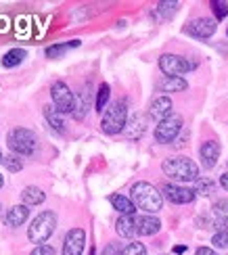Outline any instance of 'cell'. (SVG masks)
<instances>
[{
	"instance_id": "cell-1",
	"label": "cell",
	"mask_w": 228,
	"mask_h": 255,
	"mask_svg": "<svg viewBox=\"0 0 228 255\" xmlns=\"http://www.w3.org/2000/svg\"><path fill=\"white\" fill-rule=\"evenodd\" d=\"M161 169L176 182H197L199 180V167L189 157H170L161 163Z\"/></svg>"
},
{
	"instance_id": "cell-2",
	"label": "cell",
	"mask_w": 228,
	"mask_h": 255,
	"mask_svg": "<svg viewBox=\"0 0 228 255\" xmlns=\"http://www.w3.org/2000/svg\"><path fill=\"white\" fill-rule=\"evenodd\" d=\"M132 203L138 207V209H143L147 211V214H157V211L161 209V205H164V195L159 193V190L153 186V184H149V182H136L132 186Z\"/></svg>"
},
{
	"instance_id": "cell-3",
	"label": "cell",
	"mask_w": 228,
	"mask_h": 255,
	"mask_svg": "<svg viewBox=\"0 0 228 255\" xmlns=\"http://www.w3.org/2000/svg\"><path fill=\"white\" fill-rule=\"evenodd\" d=\"M126 126H128V103H126V99H119L105 109L101 128L105 134L113 136V134L124 132Z\"/></svg>"
},
{
	"instance_id": "cell-4",
	"label": "cell",
	"mask_w": 228,
	"mask_h": 255,
	"mask_svg": "<svg viewBox=\"0 0 228 255\" xmlns=\"http://www.w3.org/2000/svg\"><path fill=\"white\" fill-rule=\"evenodd\" d=\"M55 228H57V216L52 211H42V214H38L31 220V224L27 228V239L38 247L50 239Z\"/></svg>"
},
{
	"instance_id": "cell-5",
	"label": "cell",
	"mask_w": 228,
	"mask_h": 255,
	"mask_svg": "<svg viewBox=\"0 0 228 255\" xmlns=\"http://www.w3.org/2000/svg\"><path fill=\"white\" fill-rule=\"evenodd\" d=\"M6 144L17 155H31L38 148V138L27 128H13L6 136Z\"/></svg>"
},
{
	"instance_id": "cell-6",
	"label": "cell",
	"mask_w": 228,
	"mask_h": 255,
	"mask_svg": "<svg viewBox=\"0 0 228 255\" xmlns=\"http://www.w3.org/2000/svg\"><path fill=\"white\" fill-rule=\"evenodd\" d=\"M180 130H182V118L178 113H172L170 118L159 122V126L155 128V140L159 144H170V142L176 140Z\"/></svg>"
},
{
	"instance_id": "cell-7",
	"label": "cell",
	"mask_w": 228,
	"mask_h": 255,
	"mask_svg": "<svg viewBox=\"0 0 228 255\" xmlns=\"http://www.w3.org/2000/svg\"><path fill=\"white\" fill-rule=\"evenodd\" d=\"M50 97H52V105L61 111V113H73V103L75 97L69 90V86L65 82H55L50 88Z\"/></svg>"
},
{
	"instance_id": "cell-8",
	"label": "cell",
	"mask_w": 228,
	"mask_h": 255,
	"mask_svg": "<svg viewBox=\"0 0 228 255\" xmlns=\"http://www.w3.org/2000/svg\"><path fill=\"white\" fill-rule=\"evenodd\" d=\"M159 69L168 78H180V73H187L193 69L191 63L180 55H161L159 57Z\"/></svg>"
},
{
	"instance_id": "cell-9",
	"label": "cell",
	"mask_w": 228,
	"mask_h": 255,
	"mask_svg": "<svg viewBox=\"0 0 228 255\" xmlns=\"http://www.w3.org/2000/svg\"><path fill=\"white\" fill-rule=\"evenodd\" d=\"M164 197L174 205H187V203H193L195 201V190L193 188H187V186H178V184H166L161 188Z\"/></svg>"
},
{
	"instance_id": "cell-10",
	"label": "cell",
	"mask_w": 228,
	"mask_h": 255,
	"mask_svg": "<svg viewBox=\"0 0 228 255\" xmlns=\"http://www.w3.org/2000/svg\"><path fill=\"white\" fill-rule=\"evenodd\" d=\"M86 245V232L82 228H71L63 239V255H82Z\"/></svg>"
},
{
	"instance_id": "cell-11",
	"label": "cell",
	"mask_w": 228,
	"mask_h": 255,
	"mask_svg": "<svg viewBox=\"0 0 228 255\" xmlns=\"http://www.w3.org/2000/svg\"><path fill=\"white\" fill-rule=\"evenodd\" d=\"M216 29H218V23H216V19H210V17H199L191 21V23L187 25V34L195 36V38H210L216 34Z\"/></svg>"
},
{
	"instance_id": "cell-12",
	"label": "cell",
	"mask_w": 228,
	"mask_h": 255,
	"mask_svg": "<svg viewBox=\"0 0 228 255\" xmlns=\"http://www.w3.org/2000/svg\"><path fill=\"white\" fill-rule=\"evenodd\" d=\"M90 103H92V94H90V86L86 84V86L75 94V103H73V113L71 115L78 122H82L86 118V113H88V109H90Z\"/></svg>"
},
{
	"instance_id": "cell-13",
	"label": "cell",
	"mask_w": 228,
	"mask_h": 255,
	"mask_svg": "<svg viewBox=\"0 0 228 255\" xmlns=\"http://www.w3.org/2000/svg\"><path fill=\"white\" fill-rule=\"evenodd\" d=\"M201 163L205 169H212L216 163H218V159H220V144L216 142V140H208V142H203L201 144Z\"/></svg>"
},
{
	"instance_id": "cell-14",
	"label": "cell",
	"mask_w": 228,
	"mask_h": 255,
	"mask_svg": "<svg viewBox=\"0 0 228 255\" xmlns=\"http://www.w3.org/2000/svg\"><path fill=\"white\" fill-rule=\"evenodd\" d=\"M172 99L170 97H157L153 103H151V109H149V115L153 120H159V122H164L166 118H170L172 115Z\"/></svg>"
},
{
	"instance_id": "cell-15",
	"label": "cell",
	"mask_w": 228,
	"mask_h": 255,
	"mask_svg": "<svg viewBox=\"0 0 228 255\" xmlns=\"http://www.w3.org/2000/svg\"><path fill=\"white\" fill-rule=\"evenodd\" d=\"M115 230L119 237L124 239H134L138 235V218L136 216H122L117 220Z\"/></svg>"
},
{
	"instance_id": "cell-16",
	"label": "cell",
	"mask_w": 228,
	"mask_h": 255,
	"mask_svg": "<svg viewBox=\"0 0 228 255\" xmlns=\"http://www.w3.org/2000/svg\"><path fill=\"white\" fill-rule=\"evenodd\" d=\"M161 228V222L153 216H140L138 218V235L140 237H153Z\"/></svg>"
},
{
	"instance_id": "cell-17",
	"label": "cell",
	"mask_w": 228,
	"mask_h": 255,
	"mask_svg": "<svg viewBox=\"0 0 228 255\" xmlns=\"http://www.w3.org/2000/svg\"><path fill=\"white\" fill-rule=\"evenodd\" d=\"M109 203L113 205V209H117L122 216H134V211H136V205L132 203V199H128L124 195H111L109 197Z\"/></svg>"
},
{
	"instance_id": "cell-18",
	"label": "cell",
	"mask_w": 228,
	"mask_h": 255,
	"mask_svg": "<svg viewBox=\"0 0 228 255\" xmlns=\"http://www.w3.org/2000/svg\"><path fill=\"white\" fill-rule=\"evenodd\" d=\"M27 216H29L27 205H13V207L6 211V224L17 228V226H21L27 220Z\"/></svg>"
},
{
	"instance_id": "cell-19",
	"label": "cell",
	"mask_w": 228,
	"mask_h": 255,
	"mask_svg": "<svg viewBox=\"0 0 228 255\" xmlns=\"http://www.w3.org/2000/svg\"><path fill=\"white\" fill-rule=\"evenodd\" d=\"M21 199H23V205H40V203H44V193L38 188V186H25L23 188V193H21Z\"/></svg>"
},
{
	"instance_id": "cell-20",
	"label": "cell",
	"mask_w": 228,
	"mask_h": 255,
	"mask_svg": "<svg viewBox=\"0 0 228 255\" xmlns=\"http://www.w3.org/2000/svg\"><path fill=\"white\" fill-rule=\"evenodd\" d=\"M187 80H182V78H164L159 82V90L161 92H182V90H187Z\"/></svg>"
},
{
	"instance_id": "cell-21",
	"label": "cell",
	"mask_w": 228,
	"mask_h": 255,
	"mask_svg": "<svg viewBox=\"0 0 228 255\" xmlns=\"http://www.w3.org/2000/svg\"><path fill=\"white\" fill-rule=\"evenodd\" d=\"M44 118L50 124V128H55L57 132H63V113L55 107V105H46L44 107Z\"/></svg>"
},
{
	"instance_id": "cell-22",
	"label": "cell",
	"mask_w": 228,
	"mask_h": 255,
	"mask_svg": "<svg viewBox=\"0 0 228 255\" xmlns=\"http://www.w3.org/2000/svg\"><path fill=\"white\" fill-rule=\"evenodd\" d=\"M23 59H25V50L23 48H10L6 55L2 57V67H6V69L17 67Z\"/></svg>"
},
{
	"instance_id": "cell-23",
	"label": "cell",
	"mask_w": 228,
	"mask_h": 255,
	"mask_svg": "<svg viewBox=\"0 0 228 255\" xmlns=\"http://www.w3.org/2000/svg\"><path fill=\"white\" fill-rule=\"evenodd\" d=\"M109 97H111V88L109 84H101L99 86V92H96V111L103 113L107 109V103H109Z\"/></svg>"
},
{
	"instance_id": "cell-24",
	"label": "cell",
	"mask_w": 228,
	"mask_h": 255,
	"mask_svg": "<svg viewBox=\"0 0 228 255\" xmlns=\"http://www.w3.org/2000/svg\"><path fill=\"white\" fill-rule=\"evenodd\" d=\"M75 46H80V40H71V42H67V44L48 46V48H46V57H48V59H59V57H63V52H65V50L75 48Z\"/></svg>"
},
{
	"instance_id": "cell-25",
	"label": "cell",
	"mask_w": 228,
	"mask_h": 255,
	"mask_svg": "<svg viewBox=\"0 0 228 255\" xmlns=\"http://www.w3.org/2000/svg\"><path fill=\"white\" fill-rule=\"evenodd\" d=\"M124 132H126L128 138H132V140H134V138H140V136H143V132H145V120L143 118H134L132 124L126 126Z\"/></svg>"
},
{
	"instance_id": "cell-26",
	"label": "cell",
	"mask_w": 228,
	"mask_h": 255,
	"mask_svg": "<svg viewBox=\"0 0 228 255\" xmlns=\"http://www.w3.org/2000/svg\"><path fill=\"white\" fill-rule=\"evenodd\" d=\"M122 255H147V247L143 243H130L128 247L122 249Z\"/></svg>"
},
{
	"instance_id": "cell-27",
	"label": "cell",
	"mask_w": 228,
	"mask_h": 255,
	"mask_svg": "<svg viewBox=\"0 0 228 255\" xmlns=\"http://www.w3.org/2000/svg\"><path fill=\"white\" fill-rule=\"evenodd\" d=\"M212 243L216 247H220V249H228V228L226 230H220V232H216Z\"/></svg>"
},
{
	"instance_id": "cell-28",
	"label": "cell",
	"mask_w": 228,
	"mask_h": 255,
	"mask_svg": "<svg viewBox=\"0 0 228 255\" xmlns=\"http://www.w3.org/2000/svg\"><path fill=\"white\" fill-rule=\"evenodd\" d=\"M4 167L8 169V172H19L21 167H23V163L19 161V157H15V155H10V157H4Z\"/></svg>"
},
{
	"instance_id": "cell-29",
	"label": "cell",
	"mask_w": 228,
	"mask_h": 255,
	"mask_svg": "<svg viewBox=\"0 0 228 255\" xmlns=\"http://www.w3.org/2000/svg\"><path fill=\"white\" fill-rule=\"evenodd\" d=\"M212 6H214V15L216 19H224L228 15V4L226 2H218V0H212Z\"/></svg>"
},
{
	"instance_id": "cell-30",
	"label": "cell",
	"mask_w": 228,
	"mask_h": 255,
	"mask_svg": "<svg viewBox=\"0 0 228 255\" xmlns=\"http://www.w3.org/2000/svg\"><path fill=\"white\" fill-rule=\"evenodd\" d=\"M212 190H214L212 180H197V188H195V193H199V195H210Z\"/></svg>"
},
{
	"instance_id": "cell-31",
	"label": "cell",
	"mask_w": 228,
	"mask_h": 255,
	"mask_svg": "<svg viewBox=\"0 0 228 255\" xmlns=\"http://www.w3.org/2000/svg\"><path fill=\"white\" fill-rule=\"evenodd\" d=\"M176 6L178 2H159V13H164L166 17H172L176 13Z\"/></svg>"
},
{
	"instance_id": "cell-32",
	"label": "cell",
	"mask_w": 228,
	"mask_h": 255,
	"mask_svg": "<svg viewBox=\"0 0 228 255\" xmlns=\"http://www.w3.org/2000/svg\"><path fill=\"white\" fill-rule=\"evenodd\" d=\"M31 255H55V249L48 247V245H38L34 251H31Z\"/></svg>"
},
{
	"instance_id": "cell-33",
	"label": "cell",
	"mask_w": 228,
	"mask_h": 255,
	"mask_svg": "<svg viewBox=\"0 0 228 255\" xmlns=\"http://www.w3.org/2000/svg\"><path fill=\"white\" fill-rule=\"evenodd\" d=\"M103 255H122V249H119L117 243H109V245L103 249Z\"/></svg>"
},
{
	"instance_id": "cell-34",
	"label": "cell",
	"mask_w": 228,
	"mask_h": 255,
	"mask_svg": "<svg viewBox=\"0 0 228 255\" xmlns=\"http://www.w3.org/2000/svg\"><path fill=\"white\" fill-rule=\"evenodd\" d=\"M195 255H218V253H216L214 249H210V247H199Z\"/></svg>"
},
{
	"instance_id": "cell-35",
	"label": "cell",
	"mask_w": 228,
	"mask_h": 255,
	"mask_svg": "<svg viewBox=\"0 0 228 255\" xmlns=\"http://www.w3.org/2000/svg\"><path fill=\"white\" fill-rule=\"evenodd\" d=\"M6 29H8V19L0 17V31H6Z\"/></svg>"
},
{
	"instance_id": "cell-36",
	"label": "cell",
	"mask_w": 228,
	"mask_h": 255,
	"mask_svg": "<svg viewBox=\"0 0 228 255\" xmlns=\"http://www.w3.org/2000/svg\"><path fill=\"white\" fill-rule=\"evenodd\" d=\"M220 184H222V188H224V190H228V172L220 178Z\"/></svg>"
},
{
	"instance_id": "cell-37",
	"label": "cell",
	"mask_w": 228,
	"mask_h": 255,
	"mask_svg": "<svg viewBox=\"0 0 228 255\" xmlns=\"http://www.w3.org/2000/svg\"><path fill=\"white\" fill-rule=\"evenodd\" d=\"M184 251H187V247H184V245H178V247H174V253H184Z\"/></svg>"
},
{
	"instance_id": "cell-38",
	"label": "cell",
	"mask_w": 228,
	"mask_h": 255,
	"mask_svg": "<svg viewBox=\"0 0 228 255\" xmlns=\"http://www.w3.org/2000/svg\"><path fill=\"white\" fill-rule=\"evenodd\" d=\"M2 184H4V180H2V174H0V188H2Z\"/></svg>"
},
{
	"instance_id": "cell-39",
	"label": "cell",
	"mask_w": 228,
	"mask_h": 255,
	"mask_svg": "<svg viewBox=\"0 0 228 255\" xmlns=\"http://www.w3.org/2000/svg\"><path fill=\"white\" fill-rule=\"evenodd\" d=\"M4 161V157H2V153H0V163H2Z\"/></svg>"
},
{
	"instance_id": "cell-40",
	"label": "cell",
	"mask_w": 228,
	"mask_h": 255,
	"mask_svg": "<svg viewBox=\"0 0 228 255\" xmlns=\"http://www.w3.org/2000/svg\"><path fill=\"white\" fill-rule=\"evenodd\" d=\"M226 36H228V29H226Z\"/></svg>"
}]
</instances>
